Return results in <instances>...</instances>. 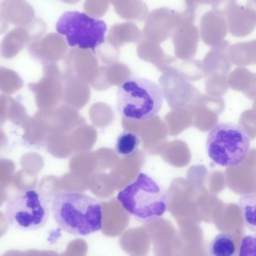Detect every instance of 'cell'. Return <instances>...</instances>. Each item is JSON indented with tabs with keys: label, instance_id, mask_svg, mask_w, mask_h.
I'll list each match as a JSON object with an SVG mask.
<instances>
[{
	"label": "cell",
	"instance_id": "6da1fadb",
	"mask_svg": "<svg viewBox=\"0 0 256 256\" xmlns=\"http://www.w3.org/2000/svg\"><path fill=\"white\" fill-rule=\"evenodd\" d=\"M51 212L58 226L68 234L90 236L103 227V209L100 202L79 191L56 192Z\"/></svg>",
	"mask_w": 256,
	"mask_h": 256
},
{
	"label": "cell",
	"instance_id": "7a4b0ae2",
	"mask_svg": "<svg viewBox=\"0 0 256 256\" xmlns=\"http://www.w3.org/2000/svg\"><path fill=\"white\" fill-rule=\"evenodd\" d=\"M117 198L130 215L146 224L161 218L168 207L164 188L144 173H140L132 183L120 191Z\"/></svg>",
	"mask_w": 256,
	"mask_h": 256
},
{
	"label": "cell",
	"instance_id": "3957f363",
	"mask_svg": "<svg viewBox=\"0 0 256 256\" xmlns=\"http://www.w3.org/2000/svg\"><path fill=\"white\" fill-rule=\"evenodd\" d=\"M162 103V90L158 84L146 78H128L117 92V110L127 120H152L159 114Z\"/></svg>",
	"mask_w": 256,
	"mask_h": 256
},
{
	"label": "cell",
	"instance_id": "277c9868",
	"mask_svg": "<svg viewBox=\"0 0 256 256\" xmlns=\"http://www.w3.org/2000/svg\"><path fill=\"white\" fill-rule=\"evenodd\" d=\"M250 147V138L239 124L219 123L208 134V155L214 164L220 166L240 165L248 156Z\"/></svg>",
	"mask_w": 256,
	"mask_h": 256
},
{
	"label": "cell",
	"instance_id": "5b68a950",
	"mask_svg": "<svg viewBox=\"0 0 256 256\" xmlns=\"http://www.w3.org/2000/svg\"><path fill=\"white\" fill-rule=\"evenodd\" d=\"M56 28L66 37L70 48L92 50L104 43L108 32L104 21L80 12H64L57 21Z\"/></svg>",
	"mask_w": 256,
	"mask_h": 256
},
{
	"label": "cell",
	"instance_id": "8992f818",
	"mask_svg": "<svg viewBox=\"0 0 256 256\" xmlns=\"http://www.w3.org/2000/svg\"><path fill=\"white\" fill-rule=\"evenodd\" d=\"M49 215L48 201L37 190L22 191L10 198L6 206L8 222L22 231H36L44 226Z\"/></svg>",
	"mask_w": 256,
	"mask_h": 256
},
{
	"label": "cell",
	"instance_id": "52a82bcc",
	"mask_svg": "<svg viewBox=\"0 0 256 256\" xmlns=\"http://www.w3.org/2000/svg\"><path fill=\"white\" fill-rule=\"evenodd\" d=\"M225 15L228 30L233 36H249L256 28V0H248L245 6L236 4Z\"/></svg>",
	"mask_w": 256,
	"mask_h": 256
},
{
	"label": "cell",
	"instance_id": "ba28073f",
	"mask_svg": "<svg viewBox=\"0 0 256 256\" xmlns=\"http://www.w3.org/2000/svg\"><path fill=\"white\" fill-rule=\"evenodd\" d=\"M228 24L225 14L219 10L208 12L203 19L202 32L206 40L220 42L228 33Z\"/></svg>",
	"mask_w": 256,
	"mask_h": 256
},
{
	"label": "cell",
	"instance_id": "9c48e42d",
	"mask_svg": "<svg viewBox=\"0 0 256 256\" xmlns=\"http://www.w3.org/2000/svg\"><path fill=\"white\" fill-rule=\"evenodd\" d=\"M208 254L210 256H237L234 237L228 233H220L210 242Z\"/></svg>",
	"mask_w": 256,
	"mask_h": 256
},
{
	"label": "cell",
	"instance_id": "30bf717a",
	"mask_svg": "<svg viewBox=\"0 0 256 256\" xmlns=\"http://www.w3.org/2000/svg\"><path fill=\"white\" fill-rule=\"evenodd\" d=\"M239 206L246 226L256 232V192L242 196Z\"/></svg>",
	"mask_w": 256,
	"mask_h": 256
},
{
	"label": "cell",
	"instance_id": "8fae6325",
	"mask_svg": "<svg viewBox=\"0 0 256 256\" xmlns=\"http://www.w3.org/2000/svg\"><path fill=\"white\" fill-rule=\"evenodd\" d=\"M141 140L135 132L124 131L116 138L115 150L121 156H128L134 154L138 150Z\"/></svg>",
	"mask_w": 256,
	"mask_h": 256
},
{
	"label": "cell",
	"instance_id": "7c38bea8",
	"mask_svg": "<svg viewBox=\"0 0 256 256\" xmlns=\"http://www.w3.org/2000/svg\"><path fill=\"white\" fill-rule=\"evenodd\" d=\"M238 256H256V234L242 238Z\"/></svg>",
	"mask_w": 256,
	"mask_h": 256
}]
</instances>
